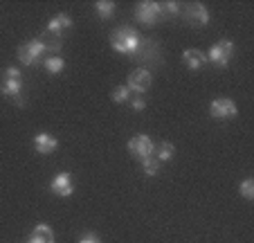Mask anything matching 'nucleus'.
<instances>
[{"mask_svg": "<svg viewBox=\"0 0 254 243\" xmlns=\"http://www.w3.org/2000/svg\"><path fill=\"white\" fill-rule=\"evenodd\" d=\"M139 43H142V36L135 27H128V25H122L113 32L111 36V48L115 50L117 54H126V57H135Z\"/></svg>", "mask_w": 254, "mask_h": 243, "instance_id": "nucleus-1", "label": "nucleus"}, {"mask_svg": "<svg viewBox=\"0 0 254 243\" xmlns=\"http://www.w3.org/2000/svg\"><path fill=\"white\" fill-rule=\"evenodd\" d=\"M142 169L149 178H153V176H158V171H160V162L155 160L153 156H149V158H144L142 160Z\"/></svg>", "mask_w": 254, "mask_h": 243, "instance_id": "nucleus-22", "label": "nucleus"}, {"mask_svg": "<svg viewBox=\"0 0 254 243\" xmlns=\"http://www.w3.org/2000/svg\"><path fill=\"white\" fill-rule=\"evenodd\" d=\"M39 41H41V45H43L45 52H52V57H57L59 50L63 48V38L59 36V34L48 32V29H45V32L39 36Z\"/></svg>", "mask_w": 254, "mask_h": 243, "instance_id": "nucleus-14", "label": "nucleus"}, {"mask_svg": "<svg viewBox=\"0 0 254 243\" xmlns=\"http://www.w3.org/2000/svg\"><path fill=\"white\" fill-rule=\"evenodd\" d=\"M27 243H57V237H54V230L48 223H39L32 230Z\"/></svg>", "mask_w": 254, "mask_h": 243, "instance_id": "nucleus-13", "label": "nucleus"}, {"mask_svg": "<svg viewBox=\"0 0 254 243\" xmlns=\"http://www.w3.org/2000/svg\"><path fill=\"white\" fill-rule=\"evenodd\" d=\"M151 81H153V75H151L149 68H137V70H133L128 75V83L126 86L130 88V92L142 95V92H146L151 88Z\"/></svg>", "mask_w": 254, "mask_h": 243, "instance_id": "nucleus-6", "label": "nucleus"}, {"mask_svg": "<svg viewBox=\"0 0 254 243\" xmlns=\"http://www.w3.org/2000/svg\"><path fill=\"white\" fill-rule=\"evenodd\" d=\"M236 113H239V108L230 97H216L209 104V115L214 119H232L236 117Z\"/></svg>", "mask_w": 254, "mask_h": 243, "instance_id": "nucleus-5", "label": "nucleus"}, {"mask_svg": "<svg viewBox=\"0 0 254 243\" xmlns=\"http://www.w3.org/2000/svg\"><path fill=\"white\" fill-rule=\"evenodd\" d=\"M34 149L41 156H50L52 151L59 149V140L52 138L50 133H39V135H34Z\"/></svg>", "mask_w": 254, "mask_h": 243, "instance_id": "nucleus-12", "label": "nucleus"}, {"mask_svg": "<svg viewBox=\"0 0 254 243\" xmlns=\"http://www.w3.org/2000/svg\"><path fill=\"white\" fill-rule=\"evenodd\" d=\"M232 54H234V43L225 38V41H218V43L211 45L209 52H207L205 57L209 59L216 68H227V66H230Z\"/></svg>", "mask_w": 254, "mask_h": 243, "instance_id": "nucleus-4", "label": "nucleus"}, {"mask_svg": "<svg viewBox=\"0 0 254 243\" xmlns=\"http://www.w3.org/2000/svg\"><path fill=\"white\" fill-rule=\"evenodd\" d=\"M176 156V147H173L171 142H160L158 147L153 149V158L162 164V162H169L171 158Z\"/></svg>", "mask_w": 254, "mask_h": 243, "instance_id": "nucleus-17", "label": "nucleus"}, {"mask_svg": "<svg viewBox=\"0 0 254 243\" xmlns=\"http://www.w3.org/2000/svg\"><path fill=\"white\" fill-rule=\"evenodd\" d=\"M239 191H241V196H243L245 200H252L254 198V180L252 178H245V180L241 182Z\"/></svg>", "mask_w": 254, "mask_h": 243, "instance_id": "nucleus-23", "label": "nucleus"}, {"mask_svg": "<svg viewBox=\"0 0 254 243\" xmlns=\"http://www.w3.org/2000/svg\"><path fill=\"white\" fill-rule=\"evenodd\" d=\"M130 108H133V110H144V108H146V99H144L142 95L130 97Z\"/></svg>", "mask_w": 254, "mask_h": 243, "instance_id": "nucleus-24", "label": "nucleus"}, {"mask_svg": "<svg viewBox=\"0 0 254 243\" xmlns=\"http://www.w3.org/2000/svg\"><path fill=\"white\" fill-rule=\"evenodd\" d=\"M0 92L7 97H11V99H16V104L23 106V101H20V92H23V75H20L18 68H5V72H2V83H0Z\"/></svg>", "mask_w": 254, "mask_h": 243, "instance_id": "nucleus-2", "label": "nucleus"}, {"mask_svg": "<svg viewBox=\"0 0 254 243\" xmlns=\"http://www.w3.org/2000/svg\"><path fill=\"white\" fill-rule=\"evenodd\" d=\"M183 61H185V66H187L189 70H200V68L207 63V57H205V52L191 48V50H185L183 52Z\"/></svg>", "mask_w": 254, "mask_h": 243, "instance_id": "nucleus-15", "label": "nucleus"}, {"mask_svg": "<svg viewBox=\"0 0 254 243\" xmlns=\"http://www.w3.org/2000/svg\"><path fill=\"white\" fill-rule=\"evenodd\" d=\"M153 149H155L153 140L144 133H139V135H135V138L128 140V151L133 153V158H137V160H144V158L153 156Z\"/></svg>", "mask_w": 254, "mask_h": 243, "instance_id": "nucleus-8", "label": "nucleus"}, {"mask_svg": "<svg viewBox=\"0 0 254 243\" xmlns=\"http://www.w3.org/2000/svg\"><path fill=\"white\" fill-rule=\"evenodd\" d=\"M79 243H101V239H99V234H95V232H86L79 239Z\"/></svg>", "mask_w": 254, "mask_h": 243, "instance_id": "nucleus-25", "label": "nucleus"}, {"mask_svg": "<svg viewBox=\"0 0 254 243\" xmlns=\"http://www.w3.org/2000/svg\"><path fill=\"white\" fill-rule=\"evenodd\" d=\"M130 97H133V92H130L128 86H117L115 90H113L111 99L115 101V104H126V101H130Z\"/></svg>", "mask_w": 254, "mask_h": 243, "instance_id": "nucleus-21", "label": "nucleus"}, {"mask_svg": "<svg viewBox=\"0 0 254 243\" xmlns=\"http://www.w3.org/2000/svg\"><path fill=\"white\" fill-rule=\"evenodd\" d=\"M70 27H72V18L67 14H57L54 18H50V23H48V32L59 34V36H61L65 29H70Z\"/></svg>", "mask_w": 254, "mask_h": 243, "instance_id": "nucleus-16", "label": "nucleus"}, {"mask_svg": "<svg viewBox=\"0 0 254 243\" xmlns=\"http://www.w3.org/2000/svg\"><path fill=\"white\" fill-rule=\"evenodd\" d=\"M50 189H52V194L61 196V198L72 196L74 194V182H72V176L67 171L57 173V176L52 178V182H50Z\"/></svg>", "mask_w": 254, "mask_h": 243, "instance_id": "nucleus-11", "label": "nucleus"}, {"mask_svg": "<svg viewBox=\"0 0 254 243\" xmlns=\"http://www.w3.org/2000/svg\"><path fill=\"white\" fill-rule=\"evenodd\" d=\"M160 9H162V18H173V16L183 14V5H180V2H176V0L160 2Z\"/></svg>", "mask_w": 254, "mask_h": 243, "instance_id": "nucleus-19", "label": "nucleus"}, {"mask_svg": "<svg viewBox=\"0 0 254 243\" xmlns=\"http://www.w3.org/2000/svg\"><path fill=\"white\" fill-rule=\"evenodd\" d=\"M95 11H97V16H99L101 20H108V18L115 16V2H111V0H97Z\"/></svg>", "mask_w": 254, "mask_h": 243, "instance_id": "nucleus-18", "label": "nucleus"}, {"mask_svg": "<svg viewBox=\"0 0 254 243\" xmlns=\"http://www.w3.org/2000/svg\"><path fill=\"white\" fill-rule=\"evenodd\" d=\"M162 18V9H160V2L155 0H146V2H137L135 7V20L144 27H151V25L160 23Z\"/></svg>", "mask_w": 254, "mask_h": 243, "instance_id": "nucleus-3", "label": "nucleus"}, {"mask_svg": "<svg viewBox=\"0 0 254 243\" xmlns=\"http://www.w3.org/2000/svg\"><path fill=\"white\" fill-rule=\"evenodd\" d=\"M183 16L191 27H205V25L209 23V11H207V7L200 5V2H193V5L185 7Z\"/></svg>", "mask_w": 254, "mask_h": 243, "instance_id": "nucleus-10", "label": "nucleus"}, {"mask_svg": "<svg viewBox=\"0 0 254 243\" xmlns=\"http://www.w3.org/2000/svg\"><path fill=\"white\" fill-rule=\"evenodd\" d=\"M43 52L45 50H43V45H41L39 38L25 41V43H20V48H18V61L25 63V66H34Z\"/></svg>", "mask_w": 254, "mask_h": 243, "instance_id": "nucleus-9", "label": "nucleus"}, {"mask_svg": "<svg viewBox=\"0 0 254 243\" xmlns=\"http://www.w3.org/2000/svg\"><path fill=\"white\" fill-rule=\"evenodd\" d=\"M43 68L50 72V75H59V72H63V68H65V61H63L61 57H48L43 61Z\"/></svg>", "mask_w": 254, "mask_h": 243, "instance_id": "nucleus-20", "label": "nucleus"}, {"mask_svg": "<svg viewBox=\"0 0 254 243\" xmlns=\"http://www.w3.org/2000/svg\"><path fill=\"white\" fill-rule=\"evenodd\" d=\"M135 59L144 63H160L162 61V54H160V43L155 38H142L137 52H135Z\"/></svg>", "mask_w": 254, "mask_h": 243, "instance_id": "nucleus-7", "label": "nucleus"}]
</instances>
